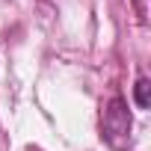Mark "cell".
Here are the masks:
<instances>
[{
	"label": "cell",
	"instance_id": "6da1fadb",
	"mask_svg": "<svg viewBox=\"0 0 151 151\" xmlns=\"http://www.w3.org/2000/svg\"><path fill=\"white\" fill-rule=\"evenodd\" d=\"M130 127H133V122H130V110H127V104L122 101V98H113L107 107H104V119H101V136L116 148V151H122V148H127V139H130Z\"/></svg>",
	"mask_w": 151,
	"mask_h": 151
},
{
	"label": "cell",
	"instance_id": "7a4b0ae2",
	"mask_svg": "<svg viewBox=\"0 0 151 151\" xmlns=\"http://www.w3.org/2000/svg\"><path fill=\"white\" fill-rule=\"evenodd\" d=\"M133 98H136V107H139V110H148V107H151V83H148V77H139V80H136Z\"/></svg>",
	"mask_w": 151,
	"mask_h": 151
}]
</instances>
